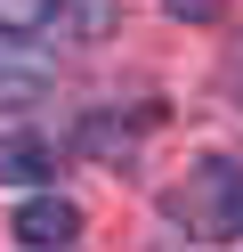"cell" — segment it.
I'll use <instances>...</instances> for the list:
<instances>
[{"instance_id": "obj_2", "label": "cell", "mask_w": 243, "mask_h": 252, "mask_svg": "<svg viewBox=\"0 0 243 252\" xmlns=\"http://www.w3.org/2000/svg\"><path fill=\"white\" fill-rule=\"evenodd\" d=\"M16 244H25V252H73V244H81V203L32 195L25 212H16Z\"/></svg>"}, {"instance_id": "obj_4", "label": "cell", "mask_w": 243, "mask_h": 252, "mask_svg": "<svg viewBox=\"0 0 243 252\" xmlns=\"http://www.w3.org/2000/svg\"><path fill=\"white\" fill-rule=\"evenodd\" d=\"M57 171V147L32 130H0V187H41Z\"/></svg>"}, {"instance_id": "obj_7", "label": "cell", "mask_w": 243, "mask_h": 252, "mask_svg": "<svg viewBox=\"0 0 243 252\" xmlns=\"http://www.w3.org/2000/svg\"><path fill=\"white\" fill-rule=\"evenodd\" d=\"M162 8H170V17H187V25H211L227 0H162Z\"/></svg>"}, {"instance_id": "obj_6", "label": "cell", "mask_w": 243, "mask_h": 252, "mask_svg": "<svg viewBox=\"0 0 243 252\" xmlns=\"http://www.w3.org/2000/svg\"><path fill=\"white\" fill-rule=\"evenodd\" d=\"M65 17V0H0V33H49V25Z\"/></svg>"}, {"instance_id": "obj_5", "label": "cell", "mask_w": 243, "mask_h": 252, "mask_svg": "<svg viewBox=\"0 0 243 252\" xmlns=\"http://www.w3.org/2000/svg\"><path fill=\"white\" fill-rule=\"evenodd\" d=\"M41 73H49V57L32 49L25 33H0V90H32Z\"/></svg>"}, {"instance_id": "obj_1", "label": "cell", "mask_w": 243, "mask_h": 252, "mask_svg": "<svg viewBox=\"0 0 243 252\" xmlns=\"http://www.w3.org/2000/svg\"><path fill=\"white\" fill-rule=\"evenodd\" d=\"M170 220L187 236H203V244H235L243 236V163H227V155L194 163L187 187L170 195Z\"/></svg>"}, {"instance_id": "obj_3", "label": "cell", "mask_w": 243, "mask_h": 252, "mask_svg": "<svg viewBox=\"0 0 243 252\" xmlns=\"http://www.w3.org/2000/svg\"><path fill=\"white\" fill-rule=\"evenodd\" d=\"M146 130H154V106H146L138 122H122V114H81V130H73V147L81 155H97V163H138V147H146Z\"/></svg>"}, {"instance_id": "obj_8", "label": "cell", "mask_w": 243, "mask_h": 252, "mask_svg": "<svg viewBox=\"0 0 243 252\" xmlns=\"http://www.w3.org/2000/svg\"><path fill=\"white\" fill-rule=\"evenodd\" d=\"M227 90H235V106H243V41L227 49Z\"/></svg>"}]
</instances>
